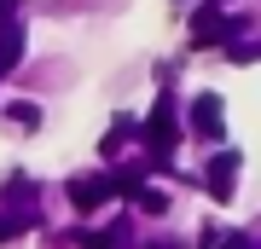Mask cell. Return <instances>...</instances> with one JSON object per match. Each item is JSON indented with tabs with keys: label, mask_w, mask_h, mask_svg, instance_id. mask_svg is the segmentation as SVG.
Wrapping results in <instances>:
<instances>
[{
	"label": "cell",
	"mask_w": 261,
	"mask_h": 249,
	"mask_svg": "<svg viewBox=\"0 0 261 249\" xmlns=\"http://www.w3.org/2000/svg\"><path fill=\"white\" fill-rule=\"evenodd\" d=\"M232 168H238V157H232V151H226L221 162H209V191L221 197V203H226V197H232Z\"/></svg>",
	"instance_id": "5b68a950"
},
{
	"label": "cell",
	"mask_w": 261,
	"mask_h": 249,
	"mask_svg": "<svg viewBox=\"0 0 261 249\" xmlns=\"http://www.w3.org/2000/svg\"><path fill=\"white\" fill-rule=\"evenodd\" d=\"M105 197H111V180L105 174H87V180H70V203H75V214H93Z\"/></svg>",
	"instance_id": "7a4b0ae2"
},
{
	"label": "cell",
	"mask_w": 261,
	"mask_h": 249,
	"mask_svg": "<svg viewBox=\"0 0 261 249\" xmlns=\"http://www.w3.org/2000/svg\"><path fill=\"white\" fill-rule=\"evenodd\" d=\"M134 203H140L145 214H163V209H168V197H163V191H145V185H140V191H134Z\"/></svg>",
	"instance_id": "9c48e42d"
},
{
	"label": "cell",
	"mask_w": 261,
	"mask_h": 249,
	"mask_svg": "<svg viewBox=\"0 0 261 249\" xmlns=\"http://www.w3.org/2000/svg\"><path fill=\"white\" fill-rule=\"evenodd\" d=\"M18 46H23V41H18V23H0V75L18 64Z\"/></svg>",
	"instance_id": "52a82bcc"
},
{
	"label": "cell",
	"mask_w": 261,
	"mask_h": 249,
	"mask_svg": "<svg viewBox=\"0 0 261 249\" xmlns=\"http://www.w3.org/2000/svg\"><path fill=\"white\" fill-rule=\"evenodd\" d=\"M221 122H226V104L215 99V93H203V99L192 104V128H197V139H215V133H221Z\"/></svg>",
	"instance_id": "3957f363"
},
{
	"label": "cell",
	"mask_w": 261,
	"mask_h": 249,
	"mask_svg": "<svg viewBox=\"0 0 261 249\" xmlns=\"http://www.w3.org/2000/svg\"><path fill=\"white\" fill-rule=\"evenodd\" d=\"M221 249H255V238H250V232H226Z\"/></svg>",
	"instance_id": "30bf717a"
},
{
	"label": "cell",
	"mask_w": 261,
	"mask_h": 249,
	"mask_svg": "<svg viewBox=\"0 0 261 249\" xmlns=\"http://www.w3.org/2000/svg\"><path fill=\"white\" fill-rule=\"evenodd\" d=\"M82 249H128V226H105V232H75Z\"/></svg>",
	"instance_id": "8992f818"
},
{
	"label": "cell",
	"mask_w": 261,
	"mask_h": 249,
	"mask_svg": "<svg viewBox=\"0 0 261 249\" xmlns=\"http://www.w3.org/2000/svg\"><path fill=\"white\" fill-rule=\"evenodd\" d=\"M18 18V6H12V0H0V23H12Z\"/></svg>",
	"instance_id": "7c38bea8"
},
{
	"label": "cell",
	"mask_w": 261,
	"mask_h": 249,
	"mask_svg": "<svg viewBox=\"0 0 261 249\" xmlns=\"http://www.w3.org/2000/svg\"><path fill=\"white\" fill-rule=\"evenodd\" d=\"M151 249H180V243H151Z\"/></svg>",
	"instance_id": "4fadbf2b"
},
{
	"label": "cell",
	"mask_w": 261,
	"mask_h": 249,
	"mask_svg": "<svg viewBox=\"0 0 261 249\" xmlns=\"http://www.w3.org/2000/svg\"><path fill=\"white\" fill-rule=\"evenodd\" d=\"M29 220H35V209H12V214H0V243H12Z\"/></svg>",
	"instance_id": "ba28073f"
},
{
	"label": "cell",
	"mask_w": 261,
	"mask_h": 249,
	"mask_svg": "<svg viewBox=\"0 0 261 249\" xmlns=\"http://www.w3.org/2000/svg\"><path fill=\"white\" fill-rule=\"evenodd\" d=\"M140 139H145L151 162H168V157H174V145H180V116H174V99H168V93L151 104V116H145Z\"/></svg>",
	"instance_id": "6da1fadb"
},
{
	"label": "cell",
	"mask_w": 261,
	"mask_h": 249,
	"mask_svg": "<svg viewBox=\"0 0 261 249\" xmlns=\"http://www.w3.org/2000/svg\"><path fill=\"white\" fill-rule=\"evenodd\" d=\"M192 35H197V46H209V41L232 35V23H226V18H221L215 6H203V12H197V23H192Z\"/></svg>",
	"instance_id": "277c9868"
},
{
	"label": "cell",
	"mask_w": 261,
	"mask_h": 249,
	"mask_svg": "<svg viewBox=\"0 0 261 249\" xmlns=\"http://www.w3.org/2000/svg\"><path fill=\"white\" fill-rule=\"evenodd\" d=\"M12 122H23V128H35L41 116H35V104H12Z\"/></svg>",
	"instance_id": "8fae6325"
}]
</instances>
